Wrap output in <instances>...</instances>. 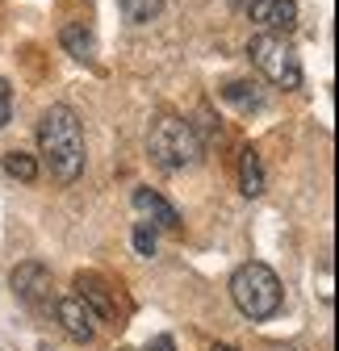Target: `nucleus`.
<instances>
[{
	"instance_id": "5",
	"label": "nucleus",
	"mask_w": 339,
	"mask_h": 351,
	"mask_svg": "<svg viewBox=\"0 0 339 351\" xmlns=\"http://www.w3.org/2000/svg\"><path fill=\"white\" fill-rule=\"evenodd\" d=\"M13 293L17 301H25L30 310H42V305L51 301V268L38 259H25L13 268Z\"/></svg>"
},
{
	"instance_id": "18",
	"label": "nucleus",
	"mask_w": 339,
	"mask_h": 351,
	"mask_svg": "<svg viewBox=\"0 0 339 351\" xmlns=\"http://www.w3.org/2000/svg\"><path fill=\"white\" fill-rule=\"evenodd\" d=\"M231 5H235V9H243V13H247V9H251V5H256V0H231Z\"/></svg>"
},
{
	"instance_id": "1",
	"label": "nucleus",
	"mask_w": 339,
	"mask_h": 351,
	"mask_svg": "<svg viewBox=\"0 0 339 351\" xmlns=\"http://www.w3.org/2000/svg\"><path fill=\"white\" fill-rule=\"evenodd\" d=\"M38 151L42 163L51 167V176L59 184H75L84 171V125L75 117V109L67 105H51L38 121Z\"/></svg>"
},
{
	"instance_id": "13",
	"label": "nucleus",
	"mask_w": 339,
	"mask_h": 351,
	"mask_svg": "<svg viewBox=\"0 0 339 351\" xmlns=\"http://www.w3.org/2000/svg\"><path fill=\"white\" fill-rule=\"evenodd\" d=\"M117 9L130 25H147L163 13V0H117Z\"/></svg>"
},
{
	"instance_id": "12",
	"label": "nucleus",
	"mask_w": 339,
	"mask_h": 351,
	"mask_svg": "<svg viewBox=\"0 0 339 351\" xmlns=\"http://www.w3.org/2000/svg\"><path fill=\"white\" fill-rule=\"evenodd\" d=\"M59 42L67 47V55H71V59H80V63H93V59H97V38L84 29V25H75V21H71V25H63Z\"/></svg>"
},
{
	"instance_id": "6",
	"label": "nucleus",
	"mask_w": 339,
	"mask_h": 351,
	"mask_svg": "<svg viewBox=\"0 0 339 351\" xmlns=\"http://www.w3.org/2000/svg\"><path fill=\"white\" fill-rule=\"evenodd\" d=\"M55 318H59V326H63V335L67 339H75V343H93L97 339V310L84 297H63V301H55Z\"/></svg>"
},
{
	"instance_id": "4",
	"label": "nucleus",
	"mask_w": 339,
	"mask_h": 351,
	"mask_svg": "<svg viewBox=\"0 0 339 351\" xmlns=\"http://www.w3.org/2000/svg\"><path fill=\"white\" fill-rule=\"evenodd\" d=\"M247 55L277 88H285V93H298L302 88V63H298V55H293L285 34H256L251 47H247Z\"/></svg>"
},
{
	"instance_id": "2",
	"label": "nucleus",
	"mask_w": 339,
	"mask_h": 351,
	"mask_svg": "<svg viewBox=\"0 0 339 351\" xmlns=\"http://www.w3.org/2000/svg\"><path fill=\"white\" fill-rule=\"evenodd\" d=\"M147 151H151V163L159 171H189L197 159H201V138L193 121L176 117V113H163L155 117L151 125V138H147Z\"/></svg>"
},
{
	"instance_id": "8",
	"label": "nucleus",
	"mask_w": 339,
	"mask_h": 351,
	"mask_svg": "<svg viewBox=\"0 0 339 351\" xmlns=\"http://www.w3.org/2000/svg\"><path fill=\"white\" fill-rule=\"evenodd\" d=\"M75 297H84L97 310V318H113L117 314V297H113V285L97 272H80L75 276Z\"/></svg>"
},
{
	"instance_id": "16",
	"label": "nucleus",
	"mask_w": 339,
	"mask_h": 351,
	"mask_svg": "<svg viewBox=\"0 0 339 351\" xmlns=\"http://www.w3.org/2000/svg\"><path fill=\"white\" fill-rule=\"evenodd\" d=\"M9 117H13V93H9V84L0 80V125H9Z\"/></svg>"
},
{
	"instance_id": "17",
	"label": "nucleus",
	"mask_w": 339,
	"mask_h": 351,
	"mask_svg": "<svg viewBox=\"0 0 339 351\" xmlns=\"http://www.w3.org/2000/svg\"><path fill=\"white\" fill-rule=\"evenodd\" d=\"M151 351H176V343L167 335H159V339H151Z\"/></svg>"
},
{
	"instance_id": "15",
	"label": "nucleus",
	"mask_w": 339,
	"mask_h": 351,
	"mask_svg": "<svg viewBox=\"0 0 339 351\" xmlns=\"http://www.w3.org/2000/svg\"><path fill=\"white\" fill-rule=\"evenodd\" d=\"M135 251H139L143 259L155 255V226H151V222H139V226H135Z\"/></svg>"
},
{
	"instance_id": "3",
	"label": "nucleus",
	"mask_w": 339,
	"mask_h": 351,
	"mask_svg": "<svg viewBox=\"0 0 339 351\" xmlns=\"http://www.w3.org/2000/svg\"><path fill=\"white\" fill-rule=\"evenodd\" d=\"M231 297L239 305V314H247L251 322H264L281 310V280L268 263H243L231 276Z\"/></svg>"
},
{
	"instance_id": "10",
	"label": "nucleus",
	"mask_w": 339,
	"mask_h": 351,
	"mask_svg": "<svg viewBox=\"0 0 339 351\" xmlns=\"http://www.w3.org/2000/svg\"><path fill=\"white\" fill-rule=\"evenodd\" d=\"M264 163H260V155L251 151V147H243L239 151V189L247 193V197H260L264 193Z\"/></svg>"
},
{
	"instance_id": "11",
	"label": "nucleus",
	"mask_w": 339,
	"mask_h": 351,
	"mask_svg": "<svg viewBox=\"0 0 339 351\" xmlns=\"http://www.w3.org/2000/svg\"><path fill=\"white\" fill-rule=\"evenodd\" d=\"M222 101H231V105L243 109V113H256V109L264 105V93H260L256 80H231V84L222 88Z\"/></svg>"
},
{
	"instance_id": "7",
	"label": "nucleus",
	"mask_w": 339,
	"mask_h": 351,
	"mask_svg": "<svg viewBox=\"0 0 339 351\" xmlns=\"http://www.w3.org/2000/svg\"><path fill=\"white\" fill-rule=\"evenodd\" d=\"M247 17L264 34H289L298 25V5H293V0H256V5L247 9Z\"/></svg>"
},
{
	"instance_id": "19",
	"label": "nucleus",
	"mask_w": 339,
	"mask_h": 351,
	"mask_svg": "<svg viewBox=\"0 0 339 351\" xmlns=\"http://www.w3.org/2000/svg\"><path fill=\"white\" fill-rule=\"evenodd\" d=\"M214 351H235V347H214Z\"/></svg>"
},
{
	"instance_id": "9",
	"label": "nucleus",
	"mask_w": 339,
	"mask_h": 351,
	"mask_svg": "<svg viewBox=\"0 0 339 351\" xmlns=\"http://www.w3.org/2000/svg\"><path fill=\"white\" fill-rule=\"evenodd\" d=\"M135 209H139L143 217H151L155 230H180V213H176V205H167L155 189H135Z\"/></svg>"
},
{
	"instance_id": "14",
	"label": "nucleus",
	"mask_w": 339,
	"mask_h": 351,
	"mask_svg": "<svg viewBox=\"0 0 339 351\" xmlns=\"http://www.w3.org/2000/svg\"><path fill=\"white\" fill-rule=\"evenodd\" d=\"M5 171L13 176V180H21V184L38 180V163H34V155H25V151H9V155H5Z\"/></svg>"
}]
</instances>
